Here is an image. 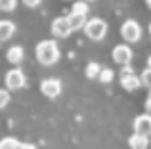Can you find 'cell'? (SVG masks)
<instances>
[{
  "label": "cell",
  "mask_w": 151,
  "mask_h": 149,
  "mask_svg": "<svg viewBox=\"0 0 151 149\" xmlns=\"http://www.w3.org/2000/svg\"><path fill=\"white\" fill-rule=\"evenodd\" d=\"M149 147H151V138H149Z\"/></svg>",
  "instance_id": "cell-28"
},
{
  "label": "cell",
  "mask_w": 151,
  "mask_h": 149,
  "mask_svg": "<svg viewBox=\"0 0 151 149\" xmlns=\"http://www.w3.org/2000/svg\"><path fill=\"white\" fill-rule=\"evenodd\" d=\"M15 33V23L10 19H0V40H8Z\"/></svg>",
  "instance_id": "cell-11"
},
{
  "label": "cell",
  "mask_w": 151,
  "mask_h": 149,
  "mask_svg": "<svg viewBox=\"0 0 151 149\" xmlns=\"http://www.w3.org/2000/svg\"><path fill=\"white\" fill-rule=\"evenodd\" d=\"M17 0H0V11H14Z\"/></svg>",
  "instance_id": "cell-18"
},
{
  "label": "cell",
  "mask_w": 151,
  "mask_h": 149,
  "mask_svg": "<svg viewBox=\"0 0 151 149\" xmlns=\"http://www.w3.org/2000/svg\"><path fill=\"white\" fill-rule=\"evenodd\" d=\"M84 33L88 38H92V40H103L107 34V23L103 21L101 17H92V19H86L84 23Z\"/></svg>",
  "instance_id": "cell-2"
},
{
  "label": "cell",
  "mask_w": 151,
  "mask_h": 149,
  "mask_svg": "<svg viewBox=\"0 0 151 149\" xmlns=\"http://www.w3.org/2000/svg\"><path fill=\"white\" fill-rule=\"evenodd\" d=\"M88 2H84V0H81V2H75L73 8H71V11L73 14H78V15H88Z\"/></svg>",
  "instance_id": "cell-16"
},
{
  "label": "cell",
  "mask_w": 151,
  "mask_h": 149,
  "mask_svg": "<svg viewBox=\"0 0 151 149\" xmlns=\"http://www.w3.org/2000/svg\"><path fill=\"white\" fill-rule=\"evenodd\" d=\"M73 33V29H71L69 21H67V17H55L54 21H52V34L58 38H67L69 34Z\"/></svg>",
  "instance_id": "cell-6"
},
{
  "label": "cell",
  "mask_w": 151,
  "mask_h": 149,
  "mask_svg": "<svg viewBox=\"0 0 151 149\" xmlns=\"http://www.w3.org/2000/svg\"><path fill=\"white\" fill-rule=\"evenodd\" d=\"M40 2H42V0H23V4H25L27 8H37Z\"/></svg>",
  "instance_id": "cell-21"
},
{
  "label": "cell",
  "mask_w": 151,
  "mask_h": 149,
  "mask_svg": "<svg viewBox=\"0 0 151 149\" xmlns=\"http://www.w3.org/2000/svg\"><path fill=\"white\" fill-rule=\"evenodd\" d=\"M121 34H122V38H124L126 42H130V44L138 42L142 38V27H140V23L134 21V19H126V21L122 23V27H121Z\"/></svg>",
  "instance_id": "cell-3"
},
{
  "label": "cell",
  "mask_w": 151,
  "mask_h": 149,
  "mask_svg": "<svg viewBox=\"0 0 151 149\" xmlns=\"http://www.w3.org/2000/svg\"><path fill=\"white\" fill-rule=\"evenodd\" d=\"M40 92L46 97H52V100L58 97L61 94V80H58V78H44L40 82Z\"/></svg>",
  "instance_id": "cell-7"
},
{
  "label": "cell",
  "mask_w": 151,
  "mask_h": 149,
  "mask_svg": "<svg viewBox=\"0 0 151 149\" xmlns=\"http://www.w3.org/2000/svg\"><path fill=\"white\" fill-rule=\"evenodd\" d=\"M121 86L124 90H128V92H132V90H138L142 86V80L136 77V74H121Z\"/></svg>",
  "instance_id": "cell-10"
},
{
  "label": "cell",
  "mask_w": 151,
  "mask_h": 149,
  "mask_svg": "<svg viewBox=\"0 0 151 149\" xmlns=\"http://www.w3.org/2000/svg\"><path fill=\"white\" fill-rule=\"evenodd\" d=\"M149 34H151V23H149Z\"/></svg>",
  "instance_id": "cell-26"
},
{
  "label": "cell",
  "mask_w": 151,
  "mask_h": 149,
  "mask_svg": "<svg viewBox=\"0 0 151 149\" xmlns=\"http://www.w3.org/2000/svg\"><path fill=\"white\" fill-rule=\"evenodd\" d=\"M128 145H130V149H147L149 147V136L136 134V132H134L128 138Z\"/></svg>",
  "instance_id": "cell-9"
},
{
  "label": "cell",
  "mask_w": 151,
  "mask_h": 149,
  "mask_svg": "<svg viewBox=\"0 0 151 149\" xmlns=\"http://www.w3.org/2000/svg\"><path fill=\"white\" fill-rule=\"evenodd\" d=\"M19 147H21V142L17 138L6 136V138L0 140V149H19Z\"/></svg>",
  "instance_id": "cell-14"
},
{
  "label": "cell",
  "mask_w": 151,
  "mask_h": 149,
  "mask_svg": "<svg viewBox=\"0 0 151 149\" xmlns=\"http://www.w3.org/2000/svg\"><path fill=\"white\" fill-rule=\"evenodd\" d=\"M147 69H151V56L147 57Z\"/></svg>",
  "instance_id": "cell-24"
},
{
  "label": "cell",
  "mask_w": 151,
  "mask_h": 149,
  "mask_svg": "<svg viewBox=\"0 0 151 149\" xmlns=\"http://www.w3.org/2000/svg\"><path fill=\"white\" fill-rule=\"evenodd\" d=\"M35 56H37L38 63L42 65H54L59 59V48L55 40H42L35 48Z\"/></svg>",
  "instance_id": "cell-1"
},
{
  "label": "cell",
  "mask_w": 151,
  "mask_h": 149,
  "mask_svg": "<svg viewBox=\"0 0 151 149\" xmlns=\"http://www.w3.org/2000/svg\"><path fill=\"white\" fill-rule=\"evenodd\" d=\"M19 149H37V145H35V143H21Z\"/></svg>",
  "instance_id": "cell-23"
},
{
  "label": "cell",
  "mask_w": 151,
  "mask_h": 149,
  "mask_svg": "<svg viewBox=\"0 0 151 149\" xmlns=\"http://www.w3.org/2000/svg\"><path fill=\"white\" fill-rule=\"evenodd\" d=\"M67 21H69V25H71V29H73V31H78V29L84 27L86 15H78V14H73V11H71V14L67 15Z\"/></svg>",
  "instance_id": "cell-13"
},
{
  "label": "cell",
  "mask_w": 151,
  "mask_h": 149,
  "mask_svg": "<svg viewBox=\"0 0 151 149\" xmlns=\"http://www.w3.org/2000/svg\"><path fill=\"white\" fill-rule=\"evenodd\" d=\"M10 103V92L6 88H0V109H4Z\"/></svg>",
  "instance_id": "cell-19"
},
{
  "label": "cell",
  "mask_w": 151,
  "mask_h": 149,
  "mask_svg": "<svg viewBox=\"0 0 151 149\" xmlns=\"http://www.w3.org/2000/svg\"><path fill=\"white\" fill-rule=\"evenodd\" d=\"M23 57H25V52H23L21 46H12V48L6 52V59L10 61V63H14V65H19L23 61Z\"/></svg>",
  "instance_id": "cell-12"
},
{
  "label": "cell",
  "mask_w": 151,
  "mask_h": 149,
  "mask_svg": "<svg viewBox=\"0 0 151 149\" xmlns=\"http://www.w3.org/2000/svg\"><path fill=\"white\" fill-rule=\"evenodd\" d=\"M145 109H147V115H151V94L147 96V101H145Z\"/></svg>",
  "instance_id": "cell-22"
},
{
  "label": "cell",
  "mask_w": 151,
  "mask_h": 149,
  "mask_svg": "<svg viewBox=\"0 0 151 149\" xmlns=\"http://www.w3.org/2000/svg\"><path fill=\"white\" fill-rule=\"evenodd\" d=\"M100 73H101L100 63L92 61V63H88V65H86V77H88V78H98V77H100Z\"/></svg>",
  "instance_id": "cell-15"
},
{
  "label": "cell",
  "mask_w": 151,
  "mask_h": 149,
  "mask_svg": "<svg viewBox=\"0 0 151 149\" xmlns=\"http://www.w3.org/2000/svg\"><path fill=\"white\" fill-rule=\"evenodd\" d=\"M6 86H8V90H21L23 86H25V74H23L21 69H10V71L6 73Z\"/></svg>",
  "instance_id": "cell-4"
},
{
  "label": "cell",
  "mask_w": 151,
  "mask_h": 149,
  "mask_svg": "<svg viewBox=\"0 0 151 149\" xmlns=\"http://www.w3.org/2000/svg\"><path fill=\"white\" fill-rule=\"evenodd\" d=\"M145 4H147V8L151 10V0H145Z\"/></svg>",
  "instance_id": "cell-25"
},
{
  "label": "cell",
  "mask_w": 151,
  "mask_h": 149,
  "mask_svg": "<svg viewBox=\"0 0 151 149\" xmlns=\"http://www.w3.org/2000/svg\"><path fill=\"white\" fill-rule=\"evenodd\" d=\"M140 80H142V84H144V86H147V88H151V69H145V71L142 73Z\"/></svg>",
  "instance_id": "cell-20"
},
{
  "label": "cell",
  "mask_w": 151,
  "mask_h": 149,
  "mask_svg": "<svg viewBox=\"0 0 151 149\" xmlns=\"http://www.w3.org/2000/svg\"><path fill=\"white\" fill-rule=\"evenodd\" d=\"M113 77H115V74H113V69H109V67L103 69L101 67V73H100V77H98V78H100L103 84H109V82L113 80Z\"/></svg>",
  "instance_id": "cell-17"
},
{
  "label": "cell",
  "mask_w": 151,
  "mask_h": 149,
  "mask_svg": "<svg viewBox=\"0 0 151 149\" xmlns=\"http://www.w3.org/2000/svg\"><path fill=\"white\" fill-rule=\"evenodd\" d=\"M111 56H113V61L119 65H130V61H132V50H130L128 44H119L113 48V52H111Z\"/></svg>",
  "instance_id": "cell-5"
},
{
  "label": "cell",
  "mask_w": 151,
  "mask_h": 149,
  "mask_svg": "<svg viewBox=\"0 0 151 149\" xmlns=\"http://www.w3.org/2000/svg\"><path fill=\"white\" fill-rule=\"evenodd\" d=\"M84 2H94V0H84Z\"/></svg>",
  "instance_id": "cell-27"
},
{
  "label": "cell",
  "mask_w": 151,
  "mask_h": 149,
  "mask_svg": "<svg viewBox=\"0 0 151 149\" xmlns=\"http://www.w3.org/2000/svg\"><path fill=\"white\" fill-rule=\"evenodd\" d=\"M134 132L136 134H144V136H151V115H138L134 119Z\"/></svg>",
  "instance_id": "cell-8"
}]
</instances>
